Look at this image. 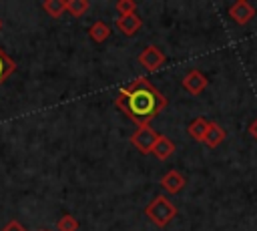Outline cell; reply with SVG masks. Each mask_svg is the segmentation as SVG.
I'll return each mask as SVG.
<instances>
[{
  "mask_svg": "<svg viewBox=\"0 0 257 231\" xmlns=\"http://www.w3.org/2000/svg\"><path fill=\"white\" fill-rule=\"evenodd\" d=\"M165 104L167 98L145 76H137L128 86L120 88L114 98V106L137 125H149V121H153Z\"/></svg>",
  "mask_w": 257,
  "mask_h": 231,
  "instance_id": "obj_1",
  "label": "cell"
},
{
  "mask_svg": "<svg viewBox=\"0 0 257 231\" xmlns=\"http://www.w3.org/2000/svg\"><path fill=\"white\" fill-rule=\"evenodd\" d=\"M145 215H147L149 221H153L157 227H167V225L177 217V207H175L165 195H157V197L145 207Z\"/></svg>",
  "mask_w": 257,
  "mask_h": 231,
  "instance_id": "obj_2",
  "label": "cell"
},
{
  "mask_svg": "<svg viewBox=\"0 0 257 231\" xmlns=\"http://www.w3.org/2000/svg\"><path fill=\"white\" fill-rule=\"evenodd\" d=\"M157 139H159V133H157L153 127H149V125H139V129H137V131L133 133V137H131V145H133L137 151H141L143 155H149V153H153V147H155Z\"/></svg>",
  "mask_w": 257,
  "mask_h": 231,
  "instance_id": "obj_3",
  "label": "cell"
},
{
  "mask_svg": "<svg viewBox=\"0 0 257 231\" xmlns=\"http://www.w3.org/2000/svg\"><path fill=\"white\" fill-rule=\"evenodd\" d=\"M139 62L143 64V68H145V70L155 72V70H159V68L165 64V54L161 52V48H159V46L149 44V46H145V48H143V52L139 54Z\"/></svg>",
  "mask_w": 257,
  "mask_h": 231,
  "instance_id": "obj_4",
  "label": "cell"
},
{
  "mask_svg": "<svg viewBox=\"0 0 257 231\" xmlns=\"http://www.w3.org/2000/svg\"><path fill=\"white\" fill-rule=\"evenodd\" d=\"M207 84H209L207 76H205L201 70H197V68L189 70V72L185 74V78H183V88L189 90L191 94H201V92L207 88Z\"/></svg>",
  "mask_w": 257,
  "mask_h": 231,
  "instance_id": "obj_5",
  "label": "cell"
},
{
  "mask_svg": "<svg viewBox=\"0 0 257 231\" xmlns=\"http://www.w3.org/2000/svg\"><path fill=\"white\" fill-rule=\"evenodd\" d=\"M114 26H116V30L122 32L124 36H133V34H137V32L141 30L143 20H141V16H139L137 12H133V14H126V16H116Z\"/></svg>",
  "mask_w": 257,
  "mask_h": 231,
  "instance_id": "obj_6",
  "label": "cell"
},
{
  "mask_svg": "<svg viewBox=\"0 0 257 231\" xmlns=\"http://www.w3.org/2000/svg\"><path fill=\"white\" fill-rule=\"evenodd\" d=\"M229 16H231V20H235L237 24H247V22L255 16V8H253L247 0H237V2L229 8Z\"/></svg>",
  "mask_w": 257,
  "mask_h": 231,
  "instance_id": "obj_7",
  "label": "cell"
},
{
  "mask_svg": "<svg viewBox=\"0 0 257 231\" xmlns=\"http://www.w3.org/2000/svg\"><path fill=\"white\" fill-rule=\"evenodd\" d=\"M161 187H163L167 193H179V191L185 187V177H183L177 169H171V171H167V173L161 177Z\"/></svg>",
  "mask_w": 257,
  "mask_h": 231,
  "instance_id": "obj_8",
  "label": "cell"
},
{
  "mask_svg": "<svg viewBox=\"0 0 257 231\" xmlns=\"http://www.w3.org/2000/svg\"><path fill=\"white\" fill-rule=\"evenodd\" d=\"M225 137H227V133H225V129H223L221 125L209 123V129H207V133H205L203 143H205L209 149H215V147H219V145L225 141Z\"/></svg>",
  "mask_w": 257,
  "mask_h": 231,
  "instance_id": "obj_9",
  "label": "cell"
},
{
  "mask_svg": "<svg viewBox=\"0 0 257 231\" xmlns=\"http://www.w3.org/2000/svg\"><path fill=\"white\" fill-rule=\"evenodd\" d=\"M175 143L169 139V137H165V135H159V139H157V143H155V147H153V155L159 159V161H167L173 153H175Z\"/></svg>",
  "mask_w": 257,
  "mask_h": 231,
  "instance_id": "obj_10",
  "label": "cell"
},
{
  "mask_svg": "<svg viewBox=\"0 0 257 231\" xmlns=\"http://www.w3.org/2000/svg\"><path fill=\"white\" fill-rule=\"evenodd\" d=\"M110 34H112L110 26H108L106 22H102V20H96V22L88 28V36H90L94 42H104Z\"/></svg>",
  "mask_w": 257,
  "mask_h": 231,
  "instance_id": "obj_11",
  "label": "cell"
},
{
  "mask_svg": "<svg viewBox=\"0 0 257 231\" xmlns=\"http://www.w3.org/2000/svg\"><path fill=\"white\" fill-rule=\"evenodd\" d=\"M207 129H209V121L207 119H203V117H197L191 125H189V135L195 139V141H203L205 139V133H207Z\"/></svg>",
  "mask_w": 257,
  "mask_h": 231,
  "instance_id": "obj_12",
  "label": "cell"
},
{
  "mask_svg": "<svg viewBox=\"0 0 257 231\" xmlns=\"http://www.w3.org/2000/svg\"><path fill=\"white\" fill-rule=\"evenodd\" d=\"M42 8L48 16L60 18L66 12V0H46V2H42Z\"/></svg>",
  "mask_w": 257,
  "mask_h": 231,
  "instance_id": "obj_13",
  "label": "cell"
},
{
  "mask_svg": "<svg viewBox=\"0 0 257 231\" xmlns=\"http://www.w3.org/2000/svg\"><path fill=\"white\" fill-rule=\"evenodd\" d=\"M14 70H16V62L0 48V84H2Z\"/></svg>",
  "mask_w": 257,
  "mask_h": 231,
  "instance_id": "obj_14",
  "label": "cell"
},
{
  "mask_svg": "<svg viewBox=\"0 0 257 231\" xmlns=\"http://www.w3.org/2000/svg\"><path fill=\"white\" fill-rule=\"evenodd\" d=\"M88 0H66V12L74 18H80L88 10Z\"/></svg>",
  "mask_w": 257,
  "mask_h": 231,
  "instance_id": "obj_15",
  "label": "cell"
},
{
  "mask_svg": "<svg viewBox=\"0 0 257 231\" xmlns=\"http://www.w3.org/2000/svg\"><path fill=\"white\" fill-rule=\"evenodd\" d=\"M56 229L58 231H76L78 229V221H76V217H72V215H62L60 219H58V223H56Z\"/></svg>",
  "mask_w": 257,
  "mask_h": 231,
  "instance_id": "obj_16",
  "label": "cell"
},
{
  "mask_svg": "<svg viewBox=\"0 0 257 231\" xmlns=\"http://www.w3.org/2000/svg\"><path fill=\"white\" fill-rule=\"evenodd\" d=\"M114 8H116L118 16H126V14H133V12H137V4H135L133 0H116Z\"/></svg>",
  "mask_w": 257,
  "mask_h": 231,
  "instance_id": "obj_17",
  "label": "cell"
},
{
  "mask_svg": "<svg viewBox=\"0 0 257 231\" xmlns=\"http://www.w3.org/2000/svg\"><path fill=\"white\" fill-rule=\"evenodd\" d=\"M2 231H26V229H24L16 219H12V221H8V223L2 227Z\"/></svg>",
  "mask_w": 257,
  "mask_h": 231,
  "instance_id": "obj_18",
  "label": "cell"
},
{
  "mask_svg": "<svg viewBox=\"0 0 257 231\" xmlns=\"http://www.w3.org/2000/svg\"><path fill=\"white\" fill-rule=\"evenodd\" d=\"M249 135L257 141V119H253V121H251V125H249Z\"/></svg>",
  "mask_w": 257,
  "mask_h": 231,
  "instance_id": "obj_19",
  "label": "cell"
},
{
  "mask_svg": "<svg viewBox=\"0 0 257 231\" xmlns=\"http://www.w3.org/2000/svg\"><path fill=\"white\" fill-rule=\"evenodd\" d=\"M0 24H2V22H0Z\"/></svg>",
  "mask_w": 257,
  "mask_h": 231,
  "instance_id": "obj_20",
  "label": "cell"
}]
</instances>
